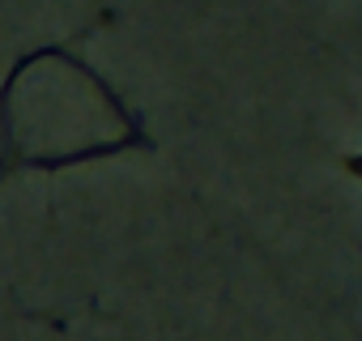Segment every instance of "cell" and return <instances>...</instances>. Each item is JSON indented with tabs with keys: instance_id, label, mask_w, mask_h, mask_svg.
I'll list each match as a JSON object with an SVG mask.
<instances>
[{
	"instance_id": "1",
	"label": "cell",
	"mask_w": 362,
	"mask_h": 341,
	"mask_svg": "<svg viewBox=\"0 0 362 341\" xmlns=\"http://www.w3.org/2000/svg\"><path fill=\"white\" fill-rule=\"evenodd\" d=\"M349 170H354V175H362V154H358V158H349Z\"/></svg>"
}]
</instances>
